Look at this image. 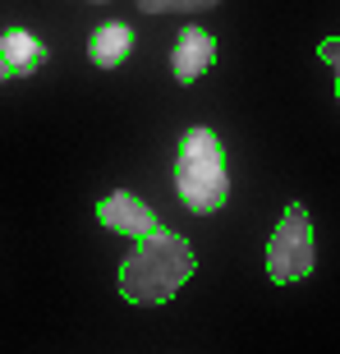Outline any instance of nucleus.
Returning <instances> with one entry per match:
<instances>
[{"label":"nucleus","mask_w":340,"mask_h":354,"mask_svg":"<svg viewBox=\"0 0 340 354\" xmlns=\"http://www.w3.org/2000/svg\"><path fill=\"white\" fill-rule=\"evenodd\" d=\"M193 272H198V258L189 249V239L175 235V230H157V235L138 239L124 253L120 295L129 304H170Z\"/></svg>","instance_id":"1"},{"label":"nucleus","mask_w":340,"mask_h":354,"mask_svg":"<svg viewBox=\"0 0 340 354\" xmlns=\"http://www.w3.org/2000/svg\"><path fill=\"white\" fill-rule=\"evenodd\" d=\"M133 51V28L129 24H102V28H92V37H88V60L97 69H115L124 65Z\"/></svg>","instance_id":"7"},{"label":"nucleus","mask_w":340,"mask_h":354,"mask_svg":"<svg viewBox=\"0 0 340 354\" xmlns=\"http://www.w3.org/2000/svg\"><path fill=\"white\" fill-rule=\"evenodd\" d=\"M313 267H317V249H313L308 207L303 203H290L281 212V225L267 239V276H272L276 286H290V281H303Z\"/></svg>","instance_id":"3"},{"label":"nucleus","mask_w":340,"mask_h":354,"mask_svg":"<svg viewBox=\"0 0 340 354\" xmlns=\"http://www.w3.org/2000/svg\"><path fill=\"white\" fill-rule=\"evenodd\" d=\"M317 55L331 65V74H336V97H340V37H327L322 46H317Z\"/></svg>","instance_id":"9"},{"label":"nucleus","mask_w":340,"mask_h":354,"mask_svg":"<svg viewBox=\"0 0 340 354\" xmlns=\"http://www.w3.org/2000/svg\"><path fill=\"white\" fill-rule=\"evenodd\" d=\"M216 65V37H211L207 28H184L180 32V41H175V55H170V74L180 83H193V79H202L207 69Z\"/></svg>","instance_id":"5"},{"label":"nucleus","mask_w":340,"mask_h":354,"mask_svg":"<svg viewBox=\"0 0 340 354\" xmlns=\"http://www.w3.org/2000/svg\"><path fill=\"white\" fill-rule=\"evenodd\" d=\"M211 5H221V0H138L143 14H202Z\"/></svg>","instance_id":"8"},{"label":"nucleus","mask_w":340,"mask_h":354,"mask_svg":"<svg viewBox=\"0 0 340 354\" xmlns=\"http://www.w3.org/2000/svg\"><path fill=\"white\" fill-rule=\"evenodd\" d=\"M97 221L106 225V230H115V235H129V239H147L157 235V212L147 207L138 194H129V189H115V194H106L102 203H97Z\"/></svg>","instance_id":"4"},{"label":"nucleus","mask_w":340,"mask_h":354,"mask_svg":"<svg viewBox=\"0 0 340 354\" xmlns=\"http://www.w3.org/2000/svg\"><path fill=\"white\" fill-rule=\"evenodd\" d=\"M88 5H106V0H88Z\"/></svg>","instance_id":"11"},{"label":"nucleus","mask_w":340,"mask_h":354,"mask_svg":"<svg viewBox=\"0 0 340 354\" xmlns=\"http://www.w3.org/2000/svg\"><path fill=\"white\" fill-rule=\"evenodd\" d=\"M0 60L10 69V79L37 74V69L46 65V41H37L28 28H5V32H0Z\"/></svg>","instance_id":"6"},{"label":"nucleus","mask_w":340,"mask_h":354,"mask_svg":"<svg viewBox=\"0 0 340 354\" xmlns=\"http://www.w3.org/2000/svg\"><path fill=\"white\" fill-rule=\"evenodd\" d=\"M175 189H180L184 207L198 216L225 207L230 198V171H225V147L211 129H189L180 138V157H175Z\"/></svg>","instance_id":"2"},{"label":"nucleus","mask_w":340,"mask_h":354,"mask_svg":"<svg viewBox=\"0 0 340 354\" xmlns=\"http://www.w3.org/2000/svg\"><path fill=\"white\" fill-rule=\"evenodd\" d=\"M5 79H10V69H5V60H0V83H5Z\"/></svg>","instance_id":"10"}]
</instances>
